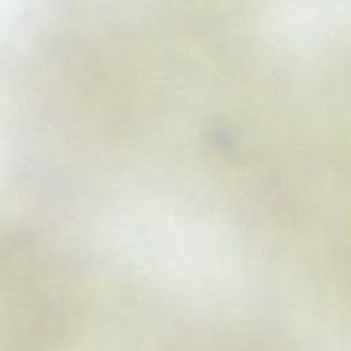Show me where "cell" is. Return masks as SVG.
<instances>
[{"label": "cell", "instance_id": "obj_1", "mask_svg": "<svg viewBox=\"0 0 351 351\" xmlns=\"http://www.w3.org/2000/svg\"><path fill=\"white\" fill-rule=\"evenodd\" d=\"M79 311L77 274L60 250L33 233H0V351L58 348Z\"/></svg>", "mask_w": 351, "mask_h": 351}]
</instances>
